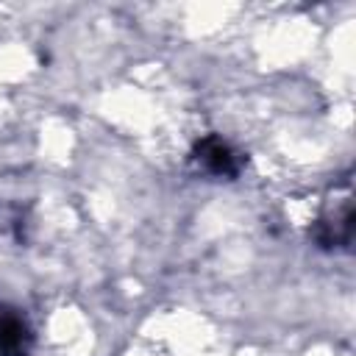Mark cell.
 <instances>
[{
    "instance_id": "obj_1",
    "label": "cell",
    "mask_w": 356,
    "mask_h": 356,
    "mask_svg": "<svg viewBox=\"0 0 356 356\" xmlns=\"http://www.w3.org/2000/svg\"><path fill=\"white\" fill-rule=\"evenodd\" d=\"M195 156H197V161L203 164V170L211 172V175L231 178V175L239 172V161H236L234 150H231L220 136H206V139L197 145Z\"/></svg>"
},
{
    "instance_id": "obj_2",
    "label": "cell",
    "mask_w": 356,
    "mask_h": 356,
    "mask_svg": "<svg viewBox=\"0 0 356 356\" xmlns=\"http://www.w3.org/2000/svg\"><path fill=\"white\" fill-rule=\"evenodd\" d=\"M28 331L19 317L14 314H0V353L3 356H19L25 353Z\"/></svg>"
}]
</instances>
